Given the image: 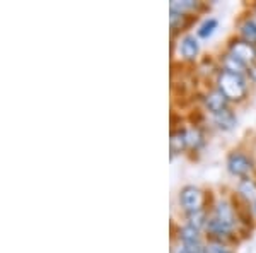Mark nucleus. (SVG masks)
Returning <instances> with one entry per match:
<instances>
[{
  "label": "nucleus",
  "instance_id": "obj_1",
  "mask_svg": "<svg viewBox=\"0 0 256 253\" xmlns=\"http://www.w3.org/2000/svg\"><path fill=\"white\" fill-rule=\"evenodd\" d=\"M218 89L226 94L227 99H234L239 101L246 96L248 93V84L246 79L241 74H232L227 70H220L218 74Z\"/></svg>",
  "mask_w": 256,
  "mask_h": 253
},
{
  "label": "nucleus",
  "instance_id": "obj_2",
  "mask_svg": "<svg viewBox=\"0 0 256 253\" xmlns=\"http://www.w3.org/2000/svg\"><path fill=\"white\" fill-rule=\"evenodd\" d=\"M227 169L232 173L234 176H246L253 171V161L244 152H230L227 156Z\"/></svg>",
  "mask_w": 256,
  "mask_h": 253
},
{
  "label": "nucleus",
  "instance_id": "obj_3",
  "mask_svg": "<svg viewBox=\"0 0 256 253\" xmlns=\"http://www.w3.org/2000/svg\"><path fill=\"white\" fill-rule=\"evenodd\" d=\"M180 202L186 212L198 210V209H202V204H204V193H202V190L198 188V186L186 185V186H183L180 192Z\"/></svg>",
  "mask_w": 256,
  "mask_h": 253
},
{
  "label": "nucleus",
  "instance_id": "obj_4",
  "mask_svg": "<svg viewBox=\"0 0 256 253\" xmlns=\"http://www.w3.org/2000/svg\"><path fill=\"white\" fill-rule=\"evenodd\" d=\"M229 53H232L234 57H238L239 60L244 62L248 67L256 62V47L244 40H234L229 45Z\"/></svg>",
  "mask_w": 256,
  "mask_h": 253
},
{
  "label": "nucleus",
  "instance_id": "obj_5",
  "mask_svg": "<svg viewBox=\"0 0 256 253\" xmlns=\"http://www.w3.org/2000/svg\"><path fill=\"white\" fill-rule=\"evenodd\" d=\"M214 217H217L220 222H224L226 226L229 227H236V222H238V215H236V210L234 207L229 204L227 200H220L217 202L216 207H214Z\"/></svg>",
  "mask_w": 256,
  "mask_h": 253
},
{
  "label": "nucleus",
  "instance_id": "obj_6",
  "mask_svg": "<svg viewBox=\"0 0 256 253\" xmlns=\"http://www.w3.org/2000/svg\"><path fill=\"white\" fill-rule=\"evenodd\" d=\"M204 103H205V106H207V110L210 111V113L216 115V113H220V111L227 110L229 99H227L226 94L217 88V89L210 91L207 96L204 98Z\"/></svg>",
  "mask_w": 256,
  "mask_h": 253
},
{
  "label": "nucleus",
  "instance_id": "obj_7",
  "mask_svg": "<svg viewBox=\"0 0 256 253\" xmlns=\"http://www.w3.org/2000/svg\"><path fill=\"white\" fill-rule=\"evenodd\" d=\"M205 229L208 231L210 234L216 238V241H218V239H227L230 238V234H232V227L226 226L224 222H220L217 217H214V215H210L208 221H207V226H205Z\"/></svg>",
  "mask_w": 256,
  "mask_h": 253
},
{
  "label": "nucleus",
  "instance_id": "obj_8",
  "mask_svg": "<svg viewBox=\"0 0 256 253\" xmlns=\"http://www.w3.org/2000/svg\"><path fill=\"white\" fill-rule=\"evenodd\" d=\"M188 147L186 142V130L180 128V130L171 132V139H169V149H171V157L174 154H180Z\"/></svg>",
  "mask_w": 256,
  "mask_h": 253
},
{
  "label": "nucleus",
  "instance_id": "obj_9",
  "mask_svg": "<svg viewBox=\"0 0 256 253\" xmlns=\"http://www.w3.org/2000/svg\"><path fill=\"white\" fill-rule=\"evenodd\" d=\"M180 50H181V55L184 57L186 60H193L200 52V45H198V40L195 36L186 35L180 43Z\"/></svg>",
  "mask_w": 256,
  "mask_h": 253
},
{
  "label": "nucleus",
  "instance_id": "obj_10",
  "mask_svg": "<svg viewBox=\"0 0 256 253\" xmlns=\"http://www.w3.org/2000/svg\"><path fill=\"white\" fill-rule=\"evenodd\" d=\"M222 70H227V72L232 74H244L248 72V65L242 60H239L238 57H234L232 53H227L222 59Z\"/></svg>",
  "mask_w": 256,
  "mask_h": 253
},
{
  "label": "nucleus",
  "instance_id": "obj_11",
  "mask_svg": "<svg viewBox=\"0 0 256 253\" xmlns=\"http://www.w3.org/2000/svg\"><path fill=\"white\" fill-rule=\"evenodd\" d=\"M214 122L216 125L220 128V130H230L234 125H236V115L232 113V110H224L220 113H216L214 115Z\"/></svg>",
  "mask_w": 256,
  "mask_h": 253
},
{
  "label": "nucleus",
  "instance_id": "obj_12",
  "mask_svg": "<svg viewBox=\"0 0 256 253\" xmlns=\"http://www.w3.org/2000/svg\"><path fill=\"white\" fill-rule=\"evenodd\" d=\"M180 239L181 243L188 244V243H202V238H200V229H196V227L190 226V224H186V226L180 227Z\"/></svg>",
  "mask_w": 256,
  "mask_h": 253
},
{
  "label": "nucleus",
  "instance_id": "obj_13",
  "mask_svg": "<svg viewBox=\"0 0 256 253\" xmlns=\"http://www.w3.org/2000/svg\"><path fill=\"white\" fill-rule=\"evenodd\" d=\"M239 30H241L242 40L256 47V19H253V18L250 19V18H248L244 23L241 24V28H239Z\"/></svg>",
  "mask_w": 256,
  "mask_h": 253
},
{
  "label": "nucleus",
  "instance_id": "obj_14",
  "mask_svg": "<svg viewBox=\"0 0 256 253\" xmlns=\"http://www.w3.org/2000/svg\"><path fill=\"white\" fill-rule=\"evenodd\" d=\"M239 193H241V197L244 198V200L253 204V202H256V183L248 180V178L241 180L239 181Z\"/></svg>",
  "mask_w": 256,
  "mask_h": 253
},
{
  "label": "nucleus",
  "instance_id": "obj_15",
  "mask_svg": "<svg viewBox=\"0 0 256 253\" xmlns=\"http://www.w3.org/2000/svg\"><path fill=\"white\" fill-rule=\"evenodd\" d=\"M186 217H188V224L196 229H202V227L207 226V212L204 209H198V210H192V212H186Z\"/></svg>",
  "mask_w": 256,
  "mask_h": 253
},
{
  "label": "nucleus",
  "instance_id": "obj_16",
  "mask_svg": "<svg viewBox=\"0 0 256 253\" xmlns=\"http://www.w3.org/2000/svg\"><path fill=\"white\" fill-rule=\"evenodd\" d=\"M186 142L188 147L192 149H200L205 144V137L202 134L200 128H188L186 130Z\"/></svg>",
  "mask_w": 256,
  "mask_h": 253
},
{
  "label": "nucleus",
  "instance_id": "obj_17",
  "mask_svg": "<svg viewBox=\"0 0 256 253\" xmlns=\"http://www.w3.org/2000/svg\"><path fill=\"white\" fill-rule=\"evenodd\" d=\"M198 7V2L195 0H172L171 6H169V11H174V12H180V14H184L186 11H192V9H196Z\"/></svg>",
  "mask_w": 256,
  "mask_h": 253
},
{
  "label": "nucleus",
  "instance_id": "obj_18",
  "mask_svg": "<svg viewBox=\"0 0 256 253\" xmlns=\"http://www.w3.org/2000/svg\"><path fill=\"white\" fill-rule=\"evenodd\" d=\"M217 26H218L217 19H214V18L207 19L200 26V30H198V36H200V38H208V36L217 30Z\"/></svg>",
  "mask_w": 256,
  "mask_h": 253
},
{
  "label": "nucleus",
  "instance_id": "obj_19",
  "mask_svg": "<svg viewBox=\"0 0 256 253\" xmlns=\"http://www.w3.org/2000/svg\"><path fill=\"white\" fill-rule=\"evenodd\" d=\"M207 253H232V250L222 241H210L207 244Z\"/></svg>",
  "mask_w": 256,
  "mask_h": 253
},
{
  "label": "nucleus",
  "instance_id": "obj_20",
  "mask_svg": "<svg viewBox=\"0 0 256 253\" xmlns=\"http://www.w3.org/2000/svg\"><path fill=\"white\" fill-rule=\"evenodd\" d=\"M248 76H250L251 81L256 82V64H253V65H250V67H248Z\"/></svg>",
  "mask_w": 256,
  "mask_h": 253
},
{
  "label": "nucleus",
  "instance_id": "obj_21",
  "mask_svg": "<svg viewBox=\"0 0 256 253\" xmlns=\"http://www.w3.org/2000/svg\"><path fill=\"white\" fill-rule=\"evenodd\" d=\"M172 253H188V251H186V248H184L183 244H180V246H178V248H174V250H172Z\"/></svg>",
  "mask_w": 256,
  "mask_h": 253
},
{
  "label": "nucleus",
  "instance_id": "obj_22",
  "mask_svg": "<svg viewBox=\"0 0 256 253\" xmlns=\"http://www.w3.org/2000/svg\"><path fill=\"white\" fill-rule=\"evenodd\" d=\"M250 205H251V212L256 215V202H253V204H250Z\"/></svg>",
  "mask_w": 256,
  "mask_h": 253
}]
</instances>
